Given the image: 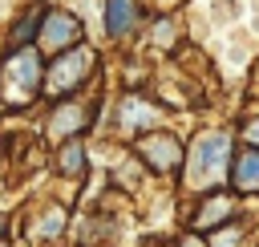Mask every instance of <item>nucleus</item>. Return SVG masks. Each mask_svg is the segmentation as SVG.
<instances>
[{
    "instance_id": "1",
    "label": "nucleus",
    "mask_w": 259,
    "mask_h": 247,
    "mask_svg": "<svg viewBox=\"0 0 259 247\" xmlns=\"http://www.w3.org/2000/svg\"><path fill=\"white\" fill-rule=\"evenodd\" d=\"M227 158H231V134L223 130H206L194 138L190 146V166H186V186L190 190H206L227 174Z\"/></svg>"
},
{
    "instance_id": "2",
    "label": "nucleus",
    "mask_w": 259,
    "mask_h": 247,
    "mask_svg": "<svg viewBox=\"0 0 259 247\" xmlns=\"http://www.w3.org/2000/svg\"><path fill=\"white\" fill-rule=\"evenodd\" d=\"M4 81H8V93L12 97H32L40 85V61L32 49H16L4 57Z\"/></svg>"
},
{
    "instance_id": "3",
    "label": "nucleus",
    "mask_w": 259,
    "mask_h": 247,
    "mask_svg": "<svg viewBox=\"0 0 259 247\" xmlns=\"http://www.w3.org/2000/svg\"><path fill=\"white\" fill-rule=\"evenodd\" d=\"M89 65H93V53L89 49H69L65 57H57V65L49 69V93H65V89H77L81 81H85V73H89Z\"/></svg>"
},
{
    "instance_id": "4",
    "label": "nucleus",
    "mask_w": 259,
    "mask_h": 247,
    "mask_svg": "<svg viewBox=\"0 0 259 247\" xmlns=\"http://www.w3.org/2000/svg\"><path fill=\"white\" fill-rule=\"evenodd\" d=\"M138 154H142L154 170H170V166L182 162V146H178L170 134H146V138L138 142Z\"/></svg>"
},
{
    "instance_id": "5",
    "label": "nucleus",
    "mask_w": 259,
    "mask_h": 247,
    "mask_svg": "<svg viewBox=\"0 0 259 247\" xmlns=\"http://www.w3.org/2000/svg\"><path fill=\"white\" fill-rule=\"evenodd\" d=\"M45 49H53V53H61L65 45H73V40H81V20L77 16H69V12H53L49 20H45Z\"/></svg>"
},
{
    "instance_id": "6",
    "label": "nucleus",
    "mask_w": 259,
    "mask_h": 247,
    "mask_svg": "<svg viewBox=\"0 0 259 247\" xmlns=\"http://www.w3.org/2000/svg\"><path fill=\"white\" fill-rule=\"evenodd\" d=\"M134 20H138V0H109V32L113 36H125L130 28H134Z\"/></svg>"
},
{
    "instance_id": "7",
    "label": "nucleus",
    "mask_w": 259,
    "mask_h": 247,
    "mask_svg": "<svg viewBox=\"0 0 259 247\" xmlns=\"http://www.w3.org/2000/svg\"><path fill=\"white\" fill-rule=\"evenodd\" d=\"M85 126V109L81 105H61L57 113H53V138H65V134H73V130H81Z\"/></svg>"
},
{
    "instance_id": "8",
    "label": "nucleus",
    "mask_w": 259,
    "mask_h": 247,
    "mask_svg": "<svg viewBox=\"0 0 259 247\" xmlns=\"http://www.w3.org/2000/svg\"><path fill=\"white\" fill-rule=\"evenodd\" d=\"M235 186H239V190H259V150H251V154H243V158H239Z\"/></svg>"
},
{
    "instance_id": "9",
    "label": "nucleus",
    "mask_w": 259,
    "mask_h": 247,
    "mask_svg": "<svg viewBox=\"0 0 259 247\" xmlns=\"http://www.w3.org/2000/svg\"><path fill=\"white\" fill-rule=\"evenodd\" d=\"M231 211H235V202H231L227 194H219V198H210V202L202 207V215L194 219V227H214V223H223Z\"/></svg>"
},
{
    "instance_id": "10",
    "label": "nucleus",
    "mask_w": 259,
    "mask_h": 247,
    "mask_svg": "<svg viewBox=\"0 0 259 247\" xmlns=\"http://www.w3.org/2000/svg\"><path fill=\"white\" fill-rule=\"evenodd\" d=\"M57 166H61L65 174H81V170H85V154H81V146L65 142V146H61V158H57Z\"/></svg>"
},
{
    "instance_id": "11",
    "label": "nucleus",
    "mask_w": 259,
    "mask_h": 247,
    "mask_svg": "<svg viewBox=\"0 0 259 247\" xmlns=\"http://www.w3.org/2000/svg\"><path fill=\"white\" fill-rule=\"evenodd\" d=\"M61 223H65V211H53V215L40 223V231H36V235H45V239H49V235H57V231H61Z\"/></svg>"
},
{
    "instance_id": "12",
    "label": "nucleus",
    "mask_w": 259,
    "mask_h": 247,
    "mask_svg": "<svg viewBox=\"0 0 259 247\" xmlns=\"http://www.w3.org/2000/svg\"><path fill=\"white\" fill-rule=\"evenodd\" d=\"M235 243H239V231H235V227H231V231H219V235H214V243H210V247H235Z\"/></svg>"
},
{
    "instance_id": "13",
    "label": "nucleus",
    "mask_w": 259,
    "mask_h": 247,
    "mask_svg": "<svg viewBox=\"0 0 259 247\" xmlns=\"http://www.w3.org/2000/svg\"><path fill=\"white\" fill-rule=\"evenodd\" d=\"M243 134H247V142H251V146H259V117H255V121H247V126H243Z\"/></svg>"
},
{
    "instance_id": "14",
    "label": "nucleus",
    "mask_w": 259,
    "mask_h": 247,
    "mask_svg": "<svg viewBox=\"0 0 259 247\" xmlns=\"http://www.w3.org/2000/svg\"><path fill=\"white\" fill-rule=\"evenodd\" d=\"M28 32H36V16H32V20H24V24L16 28V36H28Z\"/></svg>"
},
{
    "instance_id": "15",
    "label": "nucleus",
    "mask_w": 259,
    "mask_h": 247,
    "mask_svg": "<svg viewBox=\"0 0 259 247\" xmlns=\"http://www.w3.org/2000/svg\"><path fill=\"white\" fill-rule=\"evenodd\" d=\"M190 247H198V239H190Z\"/></svg>"
}]
</instances>
